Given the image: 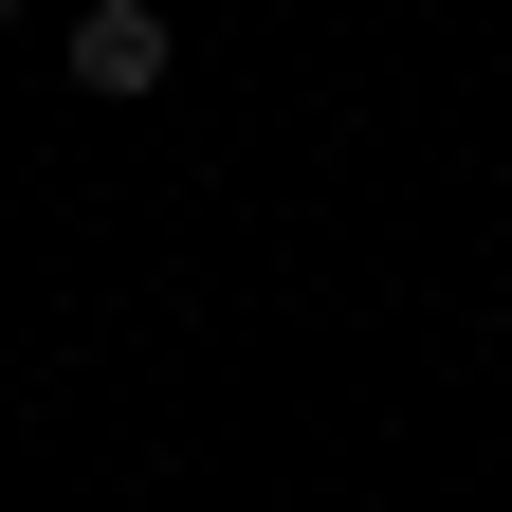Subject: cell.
<instances>
[{"mask_svg": "<svg viewBox=\"0 0 512 512\" xmlns=\"http://www.w3.org/2000/svg\"><path fill=\"white\" fill-rule=\"evenodd\" d=\"M74 92H165V19L147 0H92L74 19Z\"/></svg>", "mask_w": 512, "mask_h": 512, "instance_id": "cell-1", "label": "cell"}]
</instances>
